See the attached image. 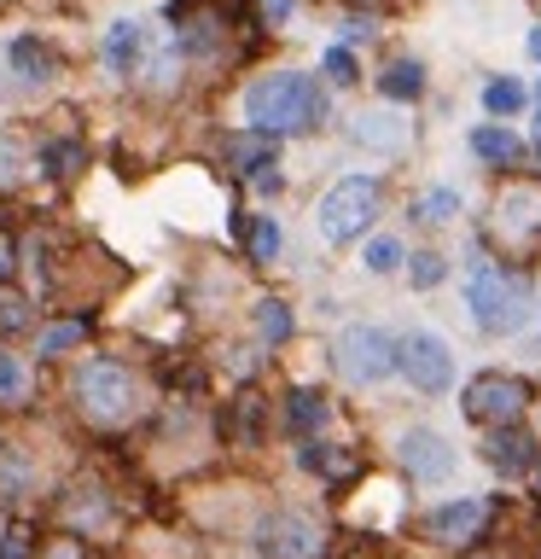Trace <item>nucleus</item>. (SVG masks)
I'll return each mask as SVG.
<instances>
[{"label":"nucleus","instance_id":"nucleus-13","mask_svg":"<svg viewBox=\"0 0 541 559\" xmlns=\"http://www.w3.org/2000/svg\"><path fill=\"white\" fill-rule=\"evenodd\" d=\"M338 426V402H332L326 384L314 379H297L279 391V437H291V443H314V437H332Z\"/></svg>","mask_w":541,"mask_h":559},{"label":"nucleus","instance_id":"nucleus-33","mask_svg":"<svg viewBox=\"0 0 541 559\" xmlns=\"http://www.w3.org/2000/svg\"><path fill=\"white\" fill-rule=\"evenodd\" d=\"M321 76H326L332 87H356V82H361V59L349 52V41H332V47L321 52Z\"/></svg>","mask_w":541,"mask_h":559},{"label":"nucleus","instance_id":"nucleus-39","mask_svg":"<svg viewBox=\"0 0 541 559\" xmlns=\"http://www.w3.org/2000/svg\"><path fill=\"white\" fill-rule=\"evenodd\" d=\"M530 111H536V134H541V82L530 87Z\"/></svg>","mask_w":541,"mask_h":559},{"label":"nucleus","instance_id":"nucleus-12","mask_svg":"<svg viewBox=\"0 0 541 559\" xmlns=\"http://www.w3.org/2000/svg\"><path fill=\"white\" fill-rule=\"evenodd\" d=\"M454 373H460V361H454V344L436 326L396 332V379L408 384L413 396H425V402L448 396L454 391Z\"/></svg>","mask_w":541,"mask_h":559},{"label":"nucleus","instance_id":"nucleus-24","mask_svg":"<svg viewBox=\"0 0 541 559\" xmlns=\"http://www.w3.org/2000/svg\"><path fill=\"white\" fill-rule=\"evenodd\" d=\"M239 251H244V262H251L256 274L279 269V257H286V222L279 216H251L244 234H239Z\"/></svg>","mask_w":541,"mask_h":559},{"label":"nucleus","instance_id":"nucleus-25","mask_svg":"<svg viewBox=\"0 0 541 559\" xmlns=\"http://www.w3.org/2000/svg\"><path fill=\"white\" fill-rule=\"evenodd\" d=\"M35 384H41L35 361H29V356H17L12 338H0V408H7V414L29 408V402H35Z\"/></svg>","mask_w":541,"mask_h":559},{"label":"nucleus","instance_id":"nucleus-22","mask_svg":"<svg viewBox=\"0 0 541 559\" xmlns=\"http://www.w3.org/2000/svg\"><path fill=\"white\" fill-rule=\"evenodd\" d=\"M425 82H431V70H425V59H413V52H396V59H384L378 64V76H373V87H378V99L384 105H419L425 99Z\"/></svg>","mask_w":541,"mask_h":559},{"label":"nucleus","instance_id":"nucleus-2","mask_svg":"<svg viewBox=\"0 0 541 559\" xmlns=\"http://www.w3.org/2000/svg\"><path fill=\"white\" fill-rule=\"evenodd\" d=\"M460 304L471 314V332L489 344L524 338L541 321V280L530 269H506L471 239L466 251V280H460Z\"/></svg>","mask_w":541,"mask_h":559},{"label":"nucleus","instance_id":"nucleus-38","mask_svg":"<svg viewBox=\"0 0 541 559\" xmlns=\"http://www.w3.org/2000/svg\"><path fill=\"white\" fill-rule=\"evenodd\" d=\"M524 52H530V59H536V64H541V24H536V29H530V41H524Z\"/></svg>","mask_w":541,"mask_h":559},{"label":"nucleus","instance_id":"nucleus-19","mask_svg":"<svg viewBox=\"0 0 541 559\" xmlns=\"http://www.w3.org/2000/svg\"><path fill=\"white\" fill-rule=\"evenodd\" d=\"M244 326H251L262 356H274V349H286L297 338V304L286 292H256L251 304H244Z\"/></svg>","mask_w":541,"mask_h":559},{"label":"nucleus","instance_id":"nucleus-31","mask_svg":"<svg viewBox=\"0 0 541 559\" xmlns=\"http://www.w3.org/2000/svg\"><path fill=\"white\" fill-rule=\"evenodd\" d=\"M401 274H408L413 292H443L448 286V257L436 251V245H413L408 262H401Z\"/></svg>","mask_w":541,"mask_h":559},{"label":"nucleus","instance_id":"nucleus-14","mask_svg":"<svg viewBox=\"0 0 541 559\" xmlns=\"http://www.w3.org/2000/svg\"><path fill=\"white\" fill-rule=\"evenodd\" d=\"M478 461L495 472V478L513 489L536 472L541 461V431L536 426H495V431H478Z\"/></svg>","mask_w":541,"mask_h":559},{"label":"nucleus","instance_id":"nucleus-35","mask_svg":"<svg viewBox=\"0 0 541 559\" xmlns=\"http://www.w3.org/2000/svg\"><path fill=\"white\" fill-rule=\"evenodd\" d=\"M7 286H17V234L0 227V292Z\"/></svg>","mask_w":541,"mask_h":559},{"label":"nucleus","instance_id":"nucleus-28","mask_svg":"<svg viewBox=\"0 0 541 559\" xmlns=\"http://www.w3.org/2000/svg\"><path fill=\"white\" fill-rule=\"evenodd\" d=\"M35 181V140H24L17 129H0V199L24 192Z\"/></svg>","mask_w":541,"mask_h":559},{"label":"nucleus","instance_id":"nucleus-11","mask_svg":"<svg viewBox=\"0 0 541 559\" xmlns=\"http://www.w3.org/2000/svg\"><path fill=\"white\" fill-rule=\"evenodd\" d=\"M390 454H396V478L408 489H443V484H454V472H460V449H454V437L425 426V419L396 426Z\"/></svg>","mask_w":541,"mask_h":559},{"label":"nucleus","instance_id":"nucleus-5","mask_svg":"<svg viewBox=\"0 0 541 559\" xmlns=\"http://www.w3.org/2000/svg\"><path fill=\"white\" fill-rule=\"evenodd\" d=\"M513 513H518L513 496H443V501L419 507L408 531H413V542H425L443 559H471L506 531Z\"/></svg>","mask_w":541,"mask_h":559},{"label":"nucleus","instance_id":"nucleus-7","mask_svg":"<svg viewBox=\"0 0 541 559\" xmlns=\"http://www.w3.org/2000/svg\"><path fill=\"white\" fill-rule=\"evenodd\" d=\"M378 210H384V175L349 169L314 199L309 227H314V239H321L326 251H349V245H361L366 234H373Z\"/></svg>","mask_w":541,"mask_h":559},{"label":"nucleus","instance_id":"nucleus-8","mask_svg":"<svg viewBox=\"0 0 541 559\" xmlns=\"http://www.w3.org/2000/svg\"><path fill=\"white\" fill-rule=\"evenodd\" d=\"M541 408V384L524 367H478L460 384V419L478 431L495 426H530Z\"/></svg>","mask_w":541,"mask_h":559},{"label":"nucleus","instance_id":"nucleus-30","mask_svg":"<svg viewBox=\"0 0 541 559\" xmlns=\"http://www.w3.org/2000/svg\"><path fill=\"white\" fill-rule=\"evenodd\" d=\"M41 536H47V524L35 519V507H29V513H7V531H0V559H35V554H41Z\"/></svg>","mask_w":541,"mask_h":559},{"label":"nucleus","instance_id":"nucleus-41","mask_svg":"<svg viewBox=\"0 0 541 559\" xmlns=\"http://www.w3.org/2000/svg\"><path fill=\"white\" fill-rule=\"evenodd\" d=\"M0 531H7V501H0Z\"/></svg>","mask_w":541,"mask_h":559},{"label":"nucleus","instance_id":"nucleus-27","mask_svg":"<svg viewBox=\"0 0 541 559\" xmlns=\"http://www.w3.org/2000/svg\"><path fill=\"white\" fill-rule=\"evenodd\" d=\"M478 105H483L489 122H513V117L530 111V82L513 76V70H501V76H489V82L478 87Z\"/></svg>","mask_w":541,"mask_h":559},{"label":"nucleus","instance_id":"nucleus-43","mask_svg":"<svg viewBox=\"0 0 541 559\" xmlns=\"http://www.w3.org/2000/svg\"><path fill=\"white\" fill-rule=\"evenodd\" d=\"M361 7H366V0H361ZM373 7H384V0H373Z\"/></svg>","mask_w":541,"mask_h":559},{"label":"nucleus","instance_id":"nucleus-29","mask_svg":"<svg viewBox=\"0 0 541 559\" xmlns=\"http://www.w3.org/2000/svg\"><path fill=\"white\" fill-rule=\"evenodd\" d=\"M460 210H466L460 187L436 181V187H425V192H413V199H408V222L413 227H454V222H460Z\"/></svg>","mask_w":541,"mask_h":559},{"label":"nucleus","instance_id":"nucleus-17","mask_svg":"<svg viewBox=\"0 0 541 559\" xmlns=\"http://www.w3.org/2000/svg\"><path fill=\"white\" fill-rule=\"evenodd\" d=\"M466 152H471V164L489 169V175H518L530 164V140H524L513 122H489V117L466 129Z\"/></svg>","mask_w":541,"mask_h":559},{"label":"nucleus","instance_id":"nucleus-6","mask_svg":"<svg viewBox=\"0 0 541 559\" xmlns=\"http://www.w3.org/2000/svg\"><path fill=\"white\" fill-rule=\"evenodd\" d=\"M338 513L321 501H286V496H268L262 513L251 519V536L244 548L262 554V559H332L338 554Z\"/></svg>","mask_w":541,"mask_h":559},{"label":"nucleus","instance_id":"nucleus-4","mask_svg":"<svg viewBox=\"0 0 541 559\" xmlns=\"http://www.w3.org/2000/svg\"><path fill=\"white\" fill-rule=\"evenodd\" d=\"M478 245L506 269H541V175H501L483 204Z\"/></svg>","mask_w":541,"mask_h":559},{"label":"nucleus","instance_id":"nucleus-40","mask_svg":"<svg viewBox=\"0 0 541 559\" xmlns=\"http://www.w3.org/2000/svg\"><path fill=\"white\" fill-rule=\"evenodd\" d=\"M227 559H262V554H251V548H239V554H227Z\"/></svg>","mask_w":541,"mask_h":559},{"label":"nucleus","instance_id":"nucleus-9","mask_svg":"<svg viewBox=\"0 0 541 559\" xmlns=\"http://www.w3.org/2000/svg\"><path fill=\"white\" fill-rule=\"evenodd\" d=\"M47 524L52 531H70L82 542H111L122 524H129V507L99 472H76V478L47 489Z\"/></svg>","mask_w":541,"mask_h":559},{"label":"nucleus","instance_id":"nucleus-15","mask_svg":"<svg viewBox=\"0 0 541 559\" xmlns=\"http://www.w3.org/2000/svg\"><path fill=\"white\" fill-rule=\"evenodd\" d=\"M291 466L314 478L321 489L332 496H344V489H356L366 478V454H356L349 443H332V437H314V443H291Z\"/></svg>","mask_w":541,"mask_h":559},{"label":"nucleus","instance_id":"nucleus-16","mask_svg":"<svg viewBox=\"0 0 541 559\" xmlns=\"http://www.w3.org/2000/svg\"><path fill=\"white\" fill-rule=\"evenodd\" d=\"M94 332H99V309H94V304H76V309L52 314V321H41V326L29 332L35 361H41V367H52V361H76Z\"/></svg>","mask_w":541,"mask_h":559},{"label":"nucleus","instance_id":"nucleus-26","mask_svg":"<svg viewBox=\"0 0 541 559\" xmlns=\"http://www.w3.org/2000/svg\"><path fill=\"white\" fill-rule=\"evenodd\" d=\"M7 70H12V82H24V87H47L59 76V59H52V47L41 35H17L7 47Z\"/></svg>","mask_w":541,"mask_h":559},{"label":"nucleus","instance_id":"nucleus-10","mask_svg":"<svg viewBox=\"0 0 541 559\" xmlns=\"http://www.w3.org/2000/svg\"><path fill=\"white\" fill-rule=\"evenodd\" d=\"M326 361L332 379L349 384V391H378L384 379H396V332L384 321H349L332 332Z\"/></svg>","mask_w":541,"mask_h":559},{"label":"nucleus","instance_id":"nucleus-42","mask_svg":"<svg viewBox=\"0 0 541 559\" xmlns=\"http://www.w3.org/2000/svg\"><path fill=\"white\" fill-rule=\"evenodd\" d=\"M536 431H541V408H536Z\"/></svg>","mask_w":541,"mask_h":559},{"label":"nucleus","instance_id":"nucleus-18","mask_svg":"<svg viewBox=\"0 0 541 559\" xmlns=\"http://www.w3.org/2000/svg\"><path fill=\"white\" fill-rule=\"evenodd\" d=\"M0 501L17 507V513H29V507H41V454L24 449L17 437H0Z\"/></svg>","mask_w":541,"mask_h":559},{"label":"nucleus","instance_id":"nucleus-3","mask_svg":"<svg viewBox=\"0 0 541 559\" xmlns=\"http://www.w3.org/2000/svg\"><path fill=\"white\" fill-rule=\"evenodd\" d=\"M244 122H251L256 134L268 140H309L326 129L332 117V99L321 76H309V70H262V76L244 87Z\"/></svg>","mask_w":541,"mask_h":559},{"label":"nucleus","instance_id":"nucleus-1","mask_svg":"<svg viewBox=\"0 0 541 559\" xmlns=\"http://www.w3.org/2000/svg\"><path fill=\"white\" fill-rule=\"evenodd\" d=\"M64 402L76 414L82 431L94 437H129L140 426H152L157 414V384L140 361L117 356V349H82L64 373Z\"/></svg>","mask_w":541,"mask_h":559},{"label":"nucleus","instance_id":"nucleus-34","mask_svg":"<svg viewBox=\"0 0 541 559\" xmlns=\"http://www.w3.org/2000/svg\"><path fill=\"white\" fill-rule=\"evenodd\" d=\"M35 559H105L99 542H82V536H70V531H47L41 536V554Z\"/></svg>","mask_w":541,"mask_h":559},{"label":"nucleus","instance_id":"nucleus-21","mask_svg":"<svg viewBox=\"0 0 541 559\" xmlns=\"http://www.w3.org/2000/svg\"><path fill=\"white\" fill-rule=\"evenodd\" d=\"M349 140H356L361 152L373 157H401L413 146V122L396 111V105H378V111H361L356 122H349Z\"/></svg>","mask_w":541,"mask_h":559},{"label":"nucleus","instance_id":"nucleus-20","mask_svg":"<svg viewBox=\"0 0 541 559\" xmlns=\"http://www.w3.org/2000/svg\"><path fill=\"white\" fill-rule=\"evenodd\" d=\"M99 59L105 70H111L117 82H134V76H146V64H152V35L140 17H117L111 29H105V41H99Z\"/></svg>","mask_w":541,"mask_h":559},{"label":"nucleus","instance_id":"nucleus-32","mask_svg":"<svg viewBox=\"0 0 541 559\" xmlns=\"http://www.w3.org/2000/svg\"><path fill=\"white\" fill-rule=\"evenodd\" d=\"M401 262H408V245H401L396 234H366L361 239V269L373 274V280L401 274Z\"/></svg>","mask_w":541,"mask_h":559},{"label":"nucleus","instance_id":"nucleus-37","mask_svg":"<svg viewBox=\"0 0 541 559\" xmlns=\"http://www.w3.org/2000/svg\"><path fill=\"white\" fill-rule=\"evenodd\" d=\"M524 489H530V507L541 513V461H536V472H530V478H524Z\"/></svg>","mask_w":541,"mask_h":559},{"label":"nucleus","instance_id":"nucleus-23","mask_svg":"<svg viewBox=\"0 0 541 559\" xmlns=\"http://www.w3.org/2000/svg\"><path fill=\"white\" fill-rule=\"evenodd\" d=\"M87 169V146L82 140H35V181H52V187H70L76 175Z\"/></svg>","mask_w":541,"mask_h":559},{"label":"nucleus","instance_id":"nucleus-36","mask_svg":"<svg viewBox=\"0 0 541 559\" xmlns=\"http://www.w3.org/2000/svg\"><path fill=\"white\" fill-rule=\"evenodd\" d=\"M256 12H262V24H291V17H297V0H256Z\"/></svg>","mask_w":541,"mask_h":559}]
</instances>
